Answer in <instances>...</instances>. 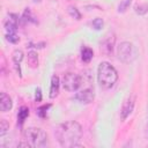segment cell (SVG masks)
I'll use <instances>...</instances> for the list:
<instances>
[{"mask_svg":"<svg viewBox=\"0 0 148 148\" xmlns=\"http://www.w3.org/2000/svg\"><path fill=\"white\" fill-rule=\"evenodd\" d=\"M56 135L62 147H76L82 136V127L76 121H66L58 126Z\"/></svg>","mask_w":148,"mask_h":148,"instance_id":"cell-1","label":"cell"},{"mask_svg":"<svg viewBox=\"0 0 148 148\" xmlns=\"http://www.w3.org/2000/svg\"><path fill=\"white\" fill-rule=\"evenodd\" d=\"M97 80L102 88L110 89L116 84L118 80V73L111 64L103 61L99 64L97 69Z\"/></svg>","mask_w":148,"mask_h":148,"instance_id":"cell-2","label":"cell"},{"mask_svg":"<svg viewBox=\"0 0 148 148\" xmlns=\"http://www.w3.org/2000/svg\"><path fill=\"white\" fill-rule=\"evenodd\" d=\"M24 140L29 143L30 147L40 148L44 147L47 142V134L39 127H28L23 132Z\"/></svg>","mask_w":148,"mask_h":148,"instance_id":"cell-3","label":"cell"},{"mask_svg":"<svg viewBox=\"0 0 148 148\" xmlns=\"http://www.w3.org/2000/svg\"><path fill=\"white\" fill-rule=\"evenodd\" d=\"M117 54L119 60H121L123 62H132L136 56H138V51L136 47L130 43V42H123L118 45L117 47Z\"/></svg>","mask_w":148,"mask_h":148,"instance_id":"cell-4","label":"cell"},{"mask_svg":"<svg viewBox=\"0 0 148 148\" xmlns=\"http://www.w3.org/2000/svg\"><path fill=\"white\" fill-rule=\"evenodd\" d=\"M82 84V77L76 73H66L62 77V87L67 91H76Z\"/></svg>","mask_w":148,"mask_h":148,"instance_id":"cell-5","label":"cell"},{"mask_svg":"<svg viewBox=\"0 0 148 148\" xmlns=\"http://www.w3.org/2000/svg\"><path fill=\"white\" fill-rule=\"evenodd\" d=\"M95 98V94H94V90L91 88H87V89H83L81 91H79L76 95H75V99L81 102V103H84V104H89L94 101Z\"/></svg>","mask_w":148,"mask_h":148,"instance_id":"cell-6","label":"cell"},{"mask_svg":"<svg viewBox=\"0 0 148 148\" xmlns=\"http://www.w3.org/2000/svg\"><path fill=\"white\" fill-rule=\"evenodd\" d=\"M134 108V97H130L128 99L125 101V103L123 104V108L120 110V118L123 120H125L133 111Z\"/></svg>","mask_w":148,"mask_h":148,"instance_id":"cell-7","label":"cell"},{"mask_svg":"<svg viewBox=\"0 0 148 148\" xmlns=\"http://www.w3.org/2000/svg\"><path fill=\"white\" fill-rule=\"evenodd\" d=\"M13 106V102L9 95H7L6 92H1L0 95V110L2 112H7L12 109Z\"/></svg>","mask_w":148,"mask_h":148,"instance_id":"cell-8","label":"cell"},{"mask_svg":"<svg viewBox=\"0 0 148 148\" xmlns=\"http://www.w3.org/2000/svg\"><path fill=\"white\" fill-rule=\"evenodd\" d=\"M5 28L7 34H15L17 29V16L16 15H9L7 21L5 22Z\"/></svg>","mask_w":148,"mask_h":148,"instance_id":"cell-9","label":"cell"},{"mask_svg":"<svg viewBox=\"0 0 148 148\" xmlns=\"http://www.w3.org/2000/svg\"><path fill=\"white\" fill-rule=\"evenodd\" d=\"M59 77L57 75H53L51 77V87H50V98H54L57 97L58 92H59Z\"/></svg>","mask_w":148,"mask_h":148,"instance_id":"cell-10","label":"cell"},{"mask_svg":"<svg viewBox=\"0 0 148 148\" xmlns=\"http://www.w3.org/2000/svg\"><path fill=\"white\" fill-rule=\"evenodd\" d=\"M113 43H114V38L113 37H108L103 44H102V51L105 52L106 54H110L112 52V49H113Z\"/></svg>","mask_w":148,"mask_h":148,"instance_id":"cell-11","label":"cell"},{"mask_svg":"<svg viewBox=\"0 0 148 148\" xmlns=\"http://www.w3.org/2000/svg\"><path fill=\"white\" fill-rule=\"evenodd\" d=\"M92 57H94V51L88 46H83L81 50V59L84 62H89L92 59Z\"/></svg>","mask_w":148,"mask_h":148,"instance_id":"cell-12","label":"cell"},{"mask_svg":"<svg viewBox=\"0 0 148 148\" xmlns=\"http://www.w3.org/2000/svg\"><path fill=\"white\" fill-rule=\"evenodd\" d=\"M28 64L32 68H36L38 66V54L36 51H29L28 52Z\"/></svg>","mask_w":148,"mask_h":148,"instance_id":"cell-13","label":"cell"},{"mask_svg":"<svg viewBox=\"0 0 148 148\" xmlns=\"http://www.w3.org/2000/svg\"><path fill=\"white\" fill-rule=\"evenodd\" d=\"M28 116H29V109H28L27 106H22V108L20 109V111H18V114H17L18 123L22 124V123L25 120V118H27Z\"/></svg>","mask_w":148,"mask_h":148,"instance_id":"cell-14","label":"cell"},{"mask_svg":"<svg viewBox=\"0 0 148 148\" xmlns=\"http://www.w3.org/2000/svg\"><path fill=\"white\" fill-rule=\"evenodd\" d=\"M12 58H13L14 64L20 65V62H21V61H22V59H23V52H22L21 50H15V51L13 52Z\"/></svg>","mask_w":148,"mask_h":148,"instance_id":"cell-15","label":"cell"},{"mask_svg":"<svg viewBox=\"0 0 148 148\" xmlns=\"http://www.w3.org/2000/svg\"><path fill=\"white\" fill-rule=\"evenodd\" d=\"M68 14H69L72 17H74L75 20H80V18H81V14H80V12H79V9H77L76 7L69 6V7H68Z\"/></svg>","mask_w":148,"mask_h":148,"instance_id":"cell-16","label":"cell"},{"mask_svg":"<svg viewBox=\"0 0 148 148\" xmlns=\"http://www.w3.org/2000/svg\"><path fill=\"white\" fill-rule=\"evenodd\" d=\"M135 12L140 15H143L148 12V5L147 3H140V5H136L135 6Z\"/></svg>","mask_w":148,"mask_h":148,"instance_id":"cell-17","label":"cell"},{"mask_svg":"<svg viewBox=\"0 0 148 148\" xmlns=\"http://www.w3.org/2000/svg\"><path fill=\"white\" fill-rule=\"evenodd\" d=\"M131 1H132V0H123V1H120L119 6H118V12H119V13L126 12V9H127V8L130 7V5H131Z\"/></svg>","mask_w":148,"mask_h":148,"instance_id":"cell-18","label":"cell"},{"mask_svg":"<svg viewBox=\"0 0 148 148\" xmlns=\"http://www.w3.org/2000/svg\"><path fill=\"white\" fill-rule=\"evenodd\" d=\"M91 25H92V28H94L95 30H101V29L103 28V25H104V22H103L102 18L97 17V18H95V20L91 22Z\"/></svg>","mask_w":148,"mask_h":148,"instance_id":"cell-19","label":"cell"},{"mask_svg":"<svg viewBox=\"0 0 148 148\" xmlns=\"http://www.w3.org/2000/svg\"><path fill=\"white\" fill-rule=\"evenodd\" d=\"M9 130V124L6 119H1L0 121V135H3Z\"/></svg>","mask_w":148,"mask_h":148,"instance_id":"cell-20","label":"cell"},{"mask_svg":"<svg viewBox=\"0 0 148 148\" xmlns=\"http://www.w3.org/2000/svg\"><path fill=\"white\" fill-rule=\"evenodd\" d=\"M6 38H7L8 42L14 43V44L20 40V38H18V36H17L16 34H7V35H6Z\"/></svg>","mask_w":148,"mask_h":148,"instance_id":"cell-21","label":"cell"},{"mask_svg":"<svg viewBox=\"0 0 148 148\" xmlns=\"http://www.w3.org/2000/svg\"><path fill=\"white\" fill-rule=\"evenodd\" d=\"M50 105H43V106H40V108H38L37 109V114L39 116V117H45L46 116V110H47V108H49Z\"/></svg>","mask_w":148,"mask_h":148,"instance_id":"cell-22","label":"cell"},{"mask_svg":"<svg viewBox=\"0 0 148 148\" xmlns=\"http://www.w3.org/2000/svg\"><path fill=\"white\" fill-rule=\"evenodd\" d=\"M35 99H36L37 102H40V101H42V91H40L39 88L36 89V96H35Z\"/></svg>","mask_w":148,"mask_h":148,"instance_id":"cell-23","label":"cell"}]
</instances>
